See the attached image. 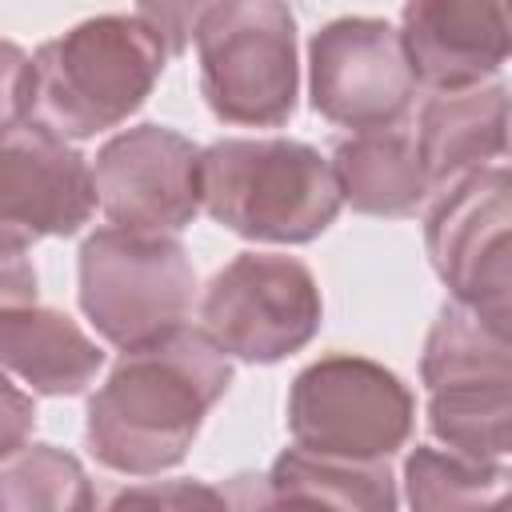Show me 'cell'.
I'll list each match as a JSON object with an SVG mask.
<instances>
[{
    "mask_svg": "<svg viewBox=\"0 0 512 512\" xmlns=\"http://www.w3.org/2000/svg\"><path fill=\"white\" fill-rule=\"evenodd\" d=\"M512 180L508 168L484 164L432 196L424 244L452 304L476 312L508 336L512 324Z\"/></svg>",
    "mask_w": 512,
    "mask_h": 512,
    "instance_id": "cell-7",
    "label": "cell"
},
{
    "mask_svg": "<svg viewBox=\"0 0 512 512\" xmlns=\"http://www.w3.org/2000/svg\"><path fill=\"white\" fill-rule=\"evenodd\" d=\"M32 108V56L12 40H0V136L28 124Z\"/></svg>",
    "mask_w": 512,
    "mask_h": 512,
    "instance_id": "cell-20",
    "label": "cell"
},
{
    "mask_svg": "<svg viewBox=\"0 0 512 512\" xmlns=\"http://www.w3.org/2000/svg\"><path fill=\"white\" fill-rule=\"evenodd\" d=\"M428 388V428L444 448L504 460L512 452V368L460 372Z\"/></svg>",
    "mask_w": 512,
    "mask_h": 512,
    "instance_id": "cell-17",
    "label": "cell"
},
{
    "mask_svg": "<svg viewBox=\"0 0 512 512\" xmlns=\"http://www.w3.org/2000/svg\"><path fill=\"white\" fill-rule=\"evenodd\" d=\"M208 4L212 0H136V12L164 40L168 56H180L192 44L196 24H200V16H204Z\"/></svg>",
    "mask_w": 512,
    "mask_h": 512,
    "instance_id": "cell-21",
    "label": "cell"
},
{
    "mask_svg": "<svg viewBox=\"0 0 512 512\" xmlns=\"http://www.w3.org/2000/svg\"><path fill=\"white\" fill-rule=\"evenodd\" d=\"M268 504H324V508H360L392 512L400 504L396 476L388 460H348L308 448H284L264 476Z\"/></svg>",
    "mask_w": 512,
    "mask_h": 512,
    "instance_id": "cell-16",
    "label": "cell"
},
{
    "mask_svg": "<svg viewBox=\"0 0 512 512\" xmlns=\"http://www.w3.org/2000/svg\"><path fill=\"white\" fill-rule=\"evenodd\" d=\"M192 296L196 268L176 232L112 224L80 248V308L116 348H136L184 324Z\"/></svg>",
    "mask_w": 512,
    "mask_h": 512,
    "instance_id": "cell-5",
    "label": "cell"
},
{
    "mask_svg": "<svg viewBox=\"0 0 512 512\" xmlns=\"http://www.w3.org/2000/svg\"><path fill=\"white\" fill-rule=\"evenodd\" d=\"M112 504L116 508H124V504H228V496L212 492L204 484H192V480H176L168 488H124Z\"/></svg>",
    "mask_w": 512,
    "mask_h": 512,
    "instance_id": "cell-23",
    "label": "cell"
},
{
    "mask_svg": "<svg viewBox=\"0 0 512 512\" xmlns=\"http://www.w3.org/2000/svg\"><path fill=\"white\" fill-rule=\"evenodd\" d=\"M332 164L304 140L256 136L200 148V208L244 240L308 244L340 216Z\"/></svg>",
    "mask_w": 512,
    "mask_h": 512,
    "instance_id": "cell-3",
    "label": "cell"
},
{
    "mask_svg": "<svg viewBox=\"0 0 512 512\" xmlns=\"http://www.w3.org/2000/svg\"><path fill=\"white\" fill-rule=\"evenodd\" d=\"M96 212L88 160L60 136L20 124L0 136V260L44 236H72Z\"/></svg>",
    "mask_w": 512,
    "mask_h": 512,
    "instance_id": "cell-10",
    "label": "cell"
},
{
    "mask_svg": "<svg viewBox=\"0 0 512 512\" xmlns=\"http://www.w3.org/2000/svg\"><path fill=\"white\" fill-rule=\"evenodd\" d=\"M92 184L112 224L180 232L200 212V148L172 128L140 124L96 152Z\"/></svg>",
    "mask_w": 512,
    "mask_h": 512,
    "instance_id": "cell-11",
    "label": "cell"
},
{
    "mask_svg": "<svg viewBox=\"0 0 512 512\" xmlns=\"http://www.w3.org/2000/svg\"><path fill=\"white\" fill-rule=\"evenodd\" d=\"M32 428H36V404H32V396L20 392L4 376V368H0V460L8 452H16L20 444H28Z\"/></svg>",
    "mask_w": 512,
    "mask_h": 512,
    "instance_id": "cell-22",
    "label": "cell"
},
{
    "mask_svg": "<svg viewBox=\"0 0 512 512\" xmlns=\"http://www.w3.org/2000/svg\"><path fill=\"white\" fill-rule=\"evenodd\" d=\"M228 384L232 364L224 348L204 328L176 324L124 348L88 400L84 440L112 472L160 476L188 456L204 416Z\"/></svg>",
    "mask_w": 512,
    "mask_h": 512,
    "instance_id": "cell-1",
    "label": "cell"
},
{
    "mask_svg": "<svg viewBox=\"0 0 512 512\" xmlns=\"http://www.w3.org/2000/svg\"><path fill=\"white\" fill-rule=\"evenodd\" d=\"M332 176L340 200L364 216H412L428 200L424 160L416 136L392 128H368L332 148Z\"/></svg>",
    "mask_w": 512,
    "mask_h": 512,
    "instance_id": "cell-15",
    "label": "cell"
},
{
    "mask_svg": "<svg viewBox=\"0 0 512 512\" xmlns=\"http://www.w3.org/2000/svg\"><path fill=\"white\" fill-rule=\"evenodd\" d=\"M200 92L216 120L280 128L296 112V16L288 0H212L196 24Z\"/></svg>",
    "mask_w": 512,
    "mask_h": 512,
    "instance_id": "cell-4",
    "label": "cell"
},
{
    "mask_svg": "<svg viewBox=\"0 0 512 512\" xmlns=\"http://www.w3.org/2000/svg\"><path fill=\"white\" fill-rule=\"evenodd\" d=\"M400 44L416 84L432 92L480 88L512 48L508 0H404Z\"/></svg>",
    "mask_w": 512,
    "mask_h": 512,
    "instance_id": "cell-13",
    "label": "cell"
},
{
    "mask_svg": "<svg viewBox=\"0 0 512 512\" xmlns=\"http://www.w3.org/2000/svg\"><path fill=\"white\" fill-rule=\"evenodd\" d=\"M164 60V40L140 16H92L32 56L28 124L60 140H92L152 96Z\"/></svg>",
    "mask_w": 512,
    "mask_h": 512,
    "instance_id": "cell-2",
    "label": "cell"
},
{
    "mask_svg": "<svg viewBox=\"0 0 512 512\" xmlns=\"http://www.w3.org/2000/svg\"><path fill=\"white\" fill-rule=\"evenodd\" d=\"M404 484L412 508H484L508 488L504 460H480L456 448L420 444L404 460Z\"/></svg>",
    "mask_w": 512,
    "mask_h": 512,
    "instance_id": "cell-19",
    "label": "cell"
},
{
    "mask_svg": "<svg viewBox=\"0 0 512 512\" xmlns=\"http://www.w3.org/2000/svg\"><path fill=\"white\" fill-rule=\"evenodd\" d=\"M0 364L40 396H80L104 364L72 316L36 304V272L20 256L0 260Z\"/></svg>",
    "mask_w": 512,
    "mask_h": 512,
    "instance_id": "cell-12",
    "label": "cell"
},
{
    "mask_svg": "<svg viewBox=\"0 0 512 512\" xmlns=\"http://www.w3.org/2000/svg\"><path fill=\"white\" fill-rule=\"evenodd\" d=\"M324 320L320 288L308 264L280 252H240L228 260L204 300L200 328L244 364H276L300 352Z\"/></svg>",
    "mask_w": 512,
    "mask_h": 512,
    "instance_id": "cell-8",
    "label": "cell"
},
{
    "mask_svg": "<svg viewBox=\"0 0 512 512\" xmlns=\"http://www.w3.org/2000/svg\"><path fill=\"white\" fill-rule=\"evenodd\" d=\"M312 108L352 132L392 128L408 116L416 76L400 32L376 16H340L308 40Z\"/></svg>",
    "mask_w": 512,
    "mask_h": 512,
    "instance_id": "cell-9",
    "label": "cell"
},
{
    "mask_svg": "<svg viewBox=\"0 0 512 512\" xmlns=\"http://www.w3.org/2000/svg\"><path fill=\"white\" fill-rule=\"evenodd\" d=\"M416 152L424 160L428 196L460 176L504 160L508 152V88L480 84L460 92H436L420 108Z\"/></svg>",
    "mask_w": 512,
    "mask_h": 512,
    "instance_id": "cell-14",
    "label": "cell"
},
{
    "mask_svg": "<svg viewBox=\"0 0 512 512\" xmlns=\"http://www.w3.org/2000/svg\"><path fill=\"white\" fill-rule=\"evenodd\" d=\"M416 424L408 384L364 356H320L288 388V432L308 452L392 460Z\"/></svg>",
    "mask_w": 512,
    "mask_h": 512,
    "instance_id": "cell-6",
    "label": "cell"
},
{
    "mask_svg": "<svg viewBox=\"0 0 512 512\" xmlns=\"http://www.w3.org/2000/svg\"><path fill=\"white\" fill-rule=\"evenodd\" d=\"M96 492L80 460L52 444H20L0 460V512H88Z\"/></svg>",
    "mask_w": 512,
    "mask_h": 512,
    "instance_id": "cell-18",
    "label": "cell"
}]
</instances>
